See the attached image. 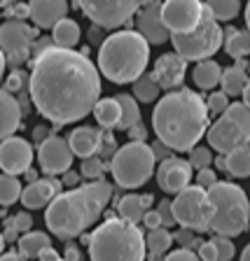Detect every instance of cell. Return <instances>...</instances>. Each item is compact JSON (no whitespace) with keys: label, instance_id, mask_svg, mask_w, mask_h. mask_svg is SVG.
Instances as JSON below:
<instances>
[{"label":"cell","instance_id":"cell-24","mask_svg":"<svg viewBox=\"0 0 250 261\" xmlns=\"http://www.w3.org/2000/svg\"><path fill=\"white\" fill-rule=\"evenodd\" d=\"M47 250H52V238L42 231H31L19 238V254L24 259H40Z\"/></svg>","mask_w":250,"mask_h":261},{"label":"cell","instance_id":"cell-3","mask_svg":"<svg viewBox=\"0 0 250 261\" xmlns=\"http://www.w3.org/2000/svg\"><path fill=\"white\" fill-rule=\"evenodd\" d=\"M110 196H112V185L105 179H96L77 189L63 191L44 210V224L61 240L82 236L103 215Z\"/></svg>","mask_w":250,"mask_h":261},{"label":"cell","instance_id":"cell-20","mask_svg":"<svg viewBox=\"0 0 250 261\" xmlns=\"http://www.w3.org/2000/svg\"><path fill=\"white\" fill-rule=\"evenodd\" d=\"M31 21L38 28H54L68 14V0H28Z\"/></svg>","mask_w":250,"mask_h":261},{"label":"cell","instance_id":"cell-35","mask_svg":"<svg viewBox=\"0 0 250 261\" xmlns=\"http://www.w3.org/2000/svg\"><path fill=\"white\" fill-rule=\"evenodd\" d=\"M206 5L218 21H232L241 12V0H206Z\"/></svg>","mask_w":250,"mask_h":261},{"label":"cell","instance_id":"cell-63","mask_svg":"<svg viewBox=\"0 0 250 261\" xmlns=\"http://www.w3.org/2000/svg\"><path fill=\"white\" fill-rule=\"evenodd\" d=\"M12 3H14V0H3V5H7V7H10Z\"/></svg>","mask_w":250,"mask_h":261},{"label":"cell","instance_id":"cell-30","mask_svg":"<svg viewBox=\"0 0 250 261\" xmlns=\"http://www.w3.org/2000/svg\"><path fill=\"white\" fill-rule=\"evenodd\" d=\"M120 100V108H122V119H120V130H131L133 126L141 124V108H138V100L131 93H120L115 96Z\"/></svg>","mask_w":250,"mask_h":261},{"label":"cell","instance_id":"cell-27","mask_svg":"<svg viewBox=\"0 0 250 261\" xmlns=\"http://www.w3.org/2000/svg\"><path fill=\"white\" fill-rule=\"evenodd\" d=\"M94 117H96L101 128H117L122 119L120 100L117 98H101L96 110H94Z\"/></svg>","mask_w":250,"mask_h":261},{"label":"cell","instance_id":"cell-37","mask_svg":"<svg viewBox=\"0 0 250 261\" xmlns=\"http://www.w3.org/2000/svg\"><path fill=\"white\" fill-rule=\"evenodd\" d=\"M103 170H105V163H103V159H101V156L84 159V161H82V166H80V173H82V177L92 179V182H96V179H101V175H103Z\"/></svg>","mask_w":250,"mask_h":261},{"label":"cell","instance_id":"cell-8","mask_svg":"<svg viewBox=\"0 0 250 261\" xmlns=\"http://www.w3.org/2000/svg\"><path fill=\"white\" fill-rule=\"evenodd\" d=\"M171 42H173L175 54H180L185 61H208L224 42V31L220 28L218 19L213 16L211 7L203 5V16L201 23L194 33H187V35H171Z\"/></svg>","mask_w":250,"mask_h":261},{"label":"cell","instance_id":"cell-46","mask_svg":"<svg viewBox=\"0 0 250 261\" xmlns=\"http://www.w3.org/2000/svg\"><path fill=\"white\" fill-rule=\"evenodd\" d=\"M7 21H26V19H31V7H28V3L26 5H14V7H7Z\"/></svg>","mask_w":250,"mask_h":261},{"label":"cell","instance_id":"cell-51","mask_svg":"<svg viewBox=\"0 0 250 261\" xmlns=\"http://www.w3.org/2000/svg\"><path fill=\"white\" fill-rule=\"evenodd\" d=\"M80 179H82V173H75V170H68L63 175V187H71V189H77L80 187Z\"/></svg>","mask_w":250,"mask_h":261},{"label":"cell","instance_id":"cell-16","mask_svg":"<svg viewBox=\"0 0 250 261\" xmlns=\"http://www.w3.org/2000/svg\"><path fill=\"white\" fill-rule=\"evenodd\" d=\"M192 163L185 161V159L171 156L166 161L159 163L157 168V185L162 191L166 194H175L185 191L187 187H192Z\"/></svg>","mask_w":250,"mask_h":261},{"label":"cell","instance_id":"cell-19","mask_svg":"<svg viewBox=\"0 0 250 261\" xmlns=\"http://www.w3.org/2000/svg\"><path fill=\"white\" fill-rule=\"evenodd\" d=\"M61 189H63V179H56V177L38 179V182H33V185L24 187L21 203L28 207V210H38V207H49L56 196L63 194Z\"/></svg>","mask_w":250,"mask_h":261},{"label":"cell","instance_id":"cell-1","mask_svg":"<svg viewBox=\"0 0 250 261\" xmlns=\"http://www.w3.org/2000/svg\"><path fill=\"white\" fill-rule=\"evenodd\" d=\"M31 103L59 128L94 112L101 100V72L87 54L52 47L31 61Z\"/></svg>","mask_w":250,"mask_h":261},{"label":"cell","instance_id":"cell-41","mask_svg":"<svg viewBox=\"0 0 250 261\" xmlns=\"http://www.w3.org/2000/svg\"><path fill=\"white\" fill-rule=\"evenodd\" d=\"M213 245H215V250H218L220 261H232V259H234L236 247H234V243H232V238L215 236V238H213Z\"/></svg>","mask_w":250,"mask_h":261},{"label":"cell","instance_id":"cell-32","mask_svg":"<svg viewBox=\"0 0 250 261\" xmlns=\"http://www.w3.org/2000/svg\"><path fill=\"white\" fill-rule=\"evenodd\" d=\"M159 93H162V87H159V82L154 80L152 72L133 82V98L141 100V103H152V100L159 98Z\"/></svg>","mask_w":250,"mask_h":261},{"label":"cell","instance_id":"cell-56","mask_svg":"<svg viewBox=\"0 0 250 261\" xmlns=\"http://www.w3.org/2000/svg\"><path fill=\"white\" fill-rule=\"evenodd\" d=\"M101 31H103L101 26H92V31H89V38H92V42H94V44L101 42ZM101 44H103V42H101Z\"/></svg>","mask_w":250,"mask_h":261},{"label":"cell","instance_id":"cell-5","mask_svg":"<svg viewBox=\"0 0 250 261\" xmlns=\"http://www.w3.org/2000/svg\"><path fill=\"white\" fill-rule=\"evenodd\" d=\"M89 240L92 261H145L147 238L136 224L110 215L101 226L94 228Z\"/></svg>","mask_w":250,"mask_h":261},{"label":"cell","instance_id":"cell-64","mask_svg":"<svg viewBox=\"0 0 250 261\" xmlns=\"http://www.w3.org/2000/svg\"><path fill=\"white\" fill-rule=\"evenodd\" d=\"M248 75H250V63H248Z\"/></svg>","mask_w":250,"mask_h":261},{"label":"cell","instance_id":"cell-23","mask_svg":"<svg viewBox=\"0 0 250 261\" xmlns=\"http://www.w3.org/2000/svg\"><path fill=\"white\" fill-rule=\"evenodd\" d=\"M152 194H129L124 196L117 205V212H120V217L126 219L131 224H138L145 219V215L150 212V205H152Z\"/></svg>","mask_w":250,"mask_h":261},{"label":"cell","instance_id":"cell-15","mask_svg":"<svg viewBox=\"0 0 250 261\" xmlns=\"http://www.w3.org/2000/svg\"><path fill=\"white\" fill-rule=\"evenodd\" d=\"M33 163V147L28 140L12 136L0 145V166L7 175H26Z\"/></svg>","mask_w":250,"mask_h":261},{"label":"cell","instance_id":"cell-17","mask_svg":"<svg viewBox=\"0 0 250 261\" xmlns=\"http://www.w3.org/2000/svg\"><path fill=\"white\" fill-rule=\"evenodd\" d=\"M136 23H138V33L150 44H164L166 40H171L169 28L164 26L162 3L159 0H145V7L138 12Z\"/></svg>","mask_w":250,"mask_h":261},{"label":"cell","instance_id":"cell-29","mask_svg":"<svg viewBox=\"0 0 250 261\" xmlns=\"http://www.w3.org/2000/svg\"><path fill=\"white\" fill-rule=\"evenodd\" d=\"M222 91L227 93V96H243L245 87L250 84V75L248 70H243V68H239V65H232V68H224L222 72Z\"/></svg>","mask_w":250,"mask_h":261},{"label":"cell","instance_id":"cell-55","mask_svg":"<svg viewBox=\"0 0 250 261\" xmlns=\"http://www.w3.org/2000/svg\"><path fill=\"white\" fill-rule=\"evenodd\" d=\"M38 261H65V259H63V256H59V254H56V250H54V247H52V250H47V252H44V254L40 256Z\"/></svg>","mask_w":250,"mask_h":261},{"label":"cell","instance_id":"cell-61","mask_svg":"<svg viewBox=\"0 0 250 261\" xmlns=\"http://www.w3.org/2000/svg\"><path fill=\"white\" fill-rule=\"evenodd\" d=\"M245 26H248V33H250V0H248V5H245Z\"/></svg>","mask_w":250,"mask_h":261},{"label":"cell","instance_id":"cell-59","mask_svg":"<svg viewBox=\"0 0 250 261\" xmlns=\"http://www.w3.org/2000/svg\"><path fill=\"white\" fill-rule=\"evenodd\" d=\"M26 177H28V182H31V185H33V182H38V179H40V177H38V173H35V170H33V168L26 173Z\"/></svg>","mask_w":250,"mask_h":261},{"label":"cell","instance_id":"cell-43","mask_svg":"<svg viewBox=\"0 0 250 261\" xmlns=\"http://www.w3.org/2000/svg\"><path fill=\"white\" fill-rule=\"evenodd\" d=\"M157 212L162 215V222H164V228L166 226H173V224H178L175 222V212H173V201H159V205H157Z\"/></svg>","mask_w":250,"mask_h":261},{"label":"cell","instance_id":"cell-11","mask_svg":"<svg viewBox=\"0 0 250 261\" xmlns=\"http://www.w3.org/2000/svg\"><path fill=\"white\" fill-rule=\"evenodd\" d=\"M77 5L92 19L94 26L112 31L131 21V16L145 7V0H77Z\"/></svg>","mask_w":250,"mask_h":261},{"label":"cell","instance_id":"cell-60","mask_svg":"<svg viewBox=\"0 0 250 261\" xmlns=\"http://www.w3.org/2000/svg\"><path fill=\"white\" fill-rule=\"evenodd\" d=\"M241 261H250V245L243 247V252H241Z\"/></svg>","mask_w":250,"mask_h":261},{"label":"cell","instance_id":"cell-9","mask_svg":"<svg viewBox=\"0 0 250 261\" xmlns=\"http://www.w3.org/2000/svg\"><path fill=\"white\" fill-rule=\"evenodd\" d=\"M206 138L208 147L220 154H229L250 142V108L245 103H232L227 112L211 124Z\"/></svg>","mask_w":250,"mask_h":261},{"label":"cell","instance_id":"cell-50","mask_svg":"<svg viewBox=\"0 0 250 261\" xmlns=\"http://www.w3.org/2000/svg\"><path fill=\"white\" fill-rule=\"evenodd\" d=\"M152 152H154V156H157V161L162 163V161H166V159H171V147H166L162 140H157V142H152Z\"/></svg>","mask_w":250,"mask_h":261},{"label":"cell","instance_id":"cell-40","mask_svg":"<svg viewBox=\"0 0 250 261\" xmlns=\"http://www.w3.org/2000/svg\"><path fill=\"white\" fill-rule=\"evenodd\" d=\"M229 105L232 103H229V96L224 91H215L208 96V112L211 114H220V117H222L229 110Z\"/></svg>","mask_w":250,"mask_h":261},{"label":"cell","instance_id":"cell-14","mask_svg":"<svg viewBox=\"0 0 250 261\" xmlns=\"http://www.w3.org/2000/svg\"><path fill=\"white\" fill-rule=\"evenodd\" d=\"M73 156H75V152H73L68 138L52 136L38 147L40 168H42L47 175H52V177L68 173L73 166Z\"/></svg>","mask_w":250,"mask_h":261},{"label":"cell","instance_id":"cell-31","mask_svg":"<svg viewBox=\"0 0 250 261\" xmlns=\"http://www.w3.org/2000/svg\"><path fill=\"white\" fill-rule=\"evenodd\" d=\"M227 173L234 177H250V142L227 154Z\"/></svg>","mask_w":250,"mask_h":261},{"label":"cell","instance_id":"cell-12","mask_svg":"<svg viewBox=\"0 0 250 261\" xmlns=\"http://www.w3.org/2000/svg\"><path fill=\"white\" fill-rule=\"evenodd\" d=\"M35 42H38V31L26 21H5L0 26V47L5 51V61L14 70L33 59Z\"/></svg>","mask_w":250,"mask_h":261},{"label":"cell","instance_id":"cell-10","mask_svg":"<svg viewBox=\"0 0 250 261\" xmlns=\"http://www.w3.org/2000/svg\"><path fill=\"white\" fill-rule=\"evenodd\" d=\"M173 212H175V222L180 224V228H190L194 233L211 231L213 207H211V201H208V191L201 189L199 185L187 187L185 191H180L175 196Z\"/></svg>","mask_w":250,"mask_h":261},{"label":"cell","instance_id":"cell-2","mask_svg":"<svg viewBox=\"0 0 250 261\" xmlns=\"http://www.w3.org/2000/svg\"><path fill=\"white\" fill-rule=\"evenodd\" d=\"M152 128L173 152H192L211 128L208 103L192 89L166 93L152 112Z\"/></svg>","mask_w":250,"mask_h":261},{"label":"cell","instance_id":"cell-42","mask_svg":"<svg viewBox=\"0 0 250 261\" xmlns=\"http://www.w3.org/2000/svg\"><path fill=\"white\" fill-rule=\"evenodd\" d=\"M120 152V147H117V140H115L112 133H103V145H101V152H98V156L103 159V161H112L115 154Z\"/></svg>","mask_w":250,"mask_h":261},{"label":"cell","instance_id":"cell-7","mask_svg":"<svg viewBox=\"0 0 250 261\" xmlns=\"http://www.w3.org/2000/svg\"><path fill=\"white\" fill-rule=\"evenodd\" d=\"M154 163L157 156L152 152V145L129 140L124 147H120V152L108 163V168L122 189H138L152 177Z\"/></svg>","mask_w":250,"mask_h":261},{"label":"cell","instance_id":"cell-53","mask_svg":"<svg viewBox=\"0 0 250 261\" xmlns=\"http://www.w3.org/2000/svg\"><path fill=\"white\" fill-rule=\"evenodd\" d=\"M47 138H52V136H49V130L44 128V126H35V128H33V140H35V142H40V145H42Z\"/></svg>","mask_w":250,"mask_h":261},{"label":"cell","instance_id":"cell-18","mask_svg":"<svg viewBox=\"0 0 250 261\" xmlns=\"http://www.w3.org/2000/svg\"><path fill=\"white\" fill-rule=\"evenodd\" d=\"M185 72H187V61L180 54L171 51V54H162L154 61L152 75L159 82V87L166 89V91H178L185 82Z\"/></svg>","mask_w":250,"mask_h":261},{"label":"cell","instance_id":"cell-54","mask_svg":"<svg viewBox=\"0 0 250 261\" xmlns=\"http://www.w3.org/2000/svg\"><path fill=\"white\" fill-rule=\"evenodd\" d=\"M65 261H82V254H80V250H77L75 245H68L65 247V256H63Z\"/></svg>","mask_w":250,"mask_h":261},{"label":"cell","instance_id":"cell-47","mask_svg":"<svg viewBox=\"0 0 250 261\" xmlns=\"http://www.w3.org/2000/svg\"><path fill=\"white\" fill-rule=\"evenodd\" d=\"M199 259H201V261H220L218 250H215L213 240H208V243H203L201 247H199Z\"/></svg>","mask_w":250,"mask_h":261},{"label":"cell","instance_id":"cell-4","mask_svg":"<svg viewBox=\"0 0 250 261\" xmlns=\"http://www.w3.org/2000/svg\"><path fill=\"white\" fill-rule=\"evenodd\" d=\"M150 42L138 31H117L98 49V70L115 84H133L145 75Z\"/></svg>","mask_w":250,"mask_h":261},{"label":"cell","instance_id":"cell-36","mask_svg":"<svg viewBox=\"0 0 250 261\" xmlns=\"http://www.w3.org/2000/svg\"><path fill=\"white\" fill-rule=\"evenodd\" d=\"M5 89L10 93H19V96H21V91H31V72H24L21 68L12 70L5 82Z\"/></svg>","mask_w":250,"mask_h":261},{"label":"cell","instance_id":"cell-49","mask_svg":"<svg viewBox=\"0 0 250 261\" xmlns=\"http://www.w3.org/2000/svg\"><path fill=\"white\" fill-rule=\"evenodd\" d=\"M143 224L147 226V231H154V228H162L164 222H162V215H159L157 210H150L145 215V219H143Z\"/></svg>","mask_w":250,"mask_h":261},{"label":"cell","instance_id":"cell-22","mask_svg":"<svg viewBox=\"0 0 250 261\" xmlns=\"http://www.w3.org/2000/svg\"><path fill=\"white\" fill-rule=\"evenodd\" d=\"M0 117H3L0 136H3V140H7V138H12V133L21 126V103H19V98H14V93H10L7 89H3V93H0Z\"/></svg>","mask_w":250,"mask_h":261},{"label":"cell","instance_id":"cell-44","mask_svg":"<svg viewBox=\"0 0 250 261\" xmlns=\"http://www.w3.org/2000/svg\"><path fill=\"white\" fill-rule=\"evenodd\" d=\"M220 179H218V175H215V170H211V168H203V170H199L196 173V185L201 187V189H213V187L218 185Z\"/></svg>","mask_w":250,"mask_h":261},{"label":"cell","instance_id":"cell-13","mask_svg":"<svg viewBox=\"0 0 250 261\" xmlns=\"http://www.w3.org/2000/svg\"><path fill=\"white\" fill-rule=\"evenodd\" d=\"M203 3L201 0H164L162 19L171 35H187L194 33L201 23Z\"/></svg>","mask_w":250,"mask_h":261},{"label":"cell","instance_id":"cell-38","mask_svg":"<svg viewBox=\"0 0 250 261\" xmlns=\"http://www.w3.org/2000/svg\"><path fill=\"white\" fill-rule=\"evenodd\" d=\"M187 161L192 163V168L203 170V168H211V163H215V159H213L211 147H194L190 152V159H187Z\"/></svg>","mask_w":250,"mask_h":261},{"label":"cell","instance_id":"cell-45","mask_svg":"<svg viewBox=\"0 0 250 261\" xmlns=\"http://www.w3.org/2000/svg\"><path fill=\"white\" fill-rule=\"evenodd\" d=\"M10 224L19 231V233H31V226H33V217L28 212H16L14 217L10 219Z\"/></svg>","mask_w":250,"mask_h":261},{"label":"cell","instance_id":"cell-52","mask_svg":"<svg viewBox=\"0 0 250 261\" xmlns=\"http://www.w3.org/2000/svg\"><path fill=\"white\" fill-rule=\"evenodd\" d=\"M145 136H147V130H145V126H143V124L133 126V128L129 130L131 142H145Z\"/></svg>","mask_w":250,"mask_h":261},{"label":"cell","instance_id":"cell-48","mask_svg":"<svg viewBox=\"0 0 250 261\" xmlns=\"http://www.w3.org/2000/svg\"><path fill=\"white\" fill-rule=\"evenodd\" d=\"M166 261H201L199 259V254H194L192 250H175V252H171L169 256H166Z\"/></svg>","mask_w":250,"mask_h":261},{"label":"cell","instance_id":"cell-39","mask_svg":"<svg viewBox=\"0 0 250 261\" xmlns=\"http://www.w3.org/2000/svg\"><path fill=\"white\" fill-rule=\"evenodd\" d=\"M173 238H175V243H178L183 250H194V247L199 250V247L203 245L201 240L194 236V231H190V228H178V231L173 233Z\"/></svg>","mask_w":250,"mask_h":261},{"label":"cell","instance_id":"cell-6","mask_svg":"<svg viewBox=\"0 0 250 261\" xmlns=\"http://www.w3.org/2000/svg\"><path fill=\"white\" fill-rule=\"evenodd\" d=\"M208 201L213 207L211 231L215 236L234 238L250 226V201L245 191L234 182H218L208 189Z\"/></svg>","mask_w":250,"mask_h":261},{"label":"cell","instance_id":"cell-26","mask_svg":"<svg viewBox=\"0 0 250 261\" xmlns=\"http://www.w3.org/2000/svg\"><path fill=\"white\" fill-rule=\"evenodd\" d=\"M224 51H227L232 59H243L250 54V33L245 31H236V28L227 26L224 28Z\"/></svg>","mask_w":250,"mask_h":261},{"label":"cell","instance_id":"cell-62","mask_svg":"<svg viewBox=\"0 0 250 261\" xmlns=\"http://www.w3.org/2000/svg\"><path fill=\"white\" fill-rule=\"evenodd\" d=\"M243 103L250 108V84H248V87H245V91H243Z\"/></svg>","mask_w":250,"mask_h":261},{"label":"cell","instance_id":"cell-33","mask_svg":"<svg viewBox=\"0 0 250 261\" xmlns=\"http://www.w3.org/2000/svg\"><path fill=\"white\" fill-rule=\"evenodd\" d=\"M21 194H24V187H21V182H19V177L3 173V177H0V203L7 207L14 201H19Z\"/></svg>","mask_w":250,"mask_h":261},{"label":"cell","instance_id":"cell-34","mask_svg":"<svg viewBox=\"0 0 250 261\" xmlns=\"http://www.w3.org/2000/svg\"><path fill=\"white\" fill-rule=\"evenodd\" d=\"M173 233H171L169 228H154V231H150L147 233V250H150V254H166L171 247V243H173Z\"/></svg>","mask_w":250,"mask_h":261},{"label":"cell","instance_id":"cell-21","mask_svg":"<svg viewBox=\"0 0 250 261\" xmlns=\"http://www.w3.org/2000/svg\"><path fill=\"white\" fill-rule=\"evenodd\" d=\"M68 142H71L75 156H80L84 161V159L98 156L101 145H103V130L94 128V126H77L68 136Z\"/></svg>","mask_w":250,"mask_h":261},{"label":"cell","instance_id":"cell-57","mask_svg":"<svg viewBox=\"0 0 250 261\" xmlns=\"http://www.w3.org/2000/svg\"><path fill=\"white\" fill-rule=\"evenodd\" d=\"M215 168H218V170H227V154L215 156Z\"/></svg>","mask_w":250,"mask_h":261},{"label":"cell","instance_id":"cell-28","mask_svg":"<svg viewBox=\"0 0 250 261\" xmlns=\"http://www.w3.org/2000/svg\"><path fill=\"white\" fill-rule=\"evenodd\" d=\"M80 26L73 19H63L52 28V40H54L56 47L61 49H75V44L80 42Z\"/></svg>","mask_w":250,"mask_h":261},{"label":"cell","instance_id":"cell-58","mask_svg":"<svg viewBox=\"0 0 250 261\" xmlns=\"http://www.w3.org/2000/svg\"><path fill=\"white\" fill-rule=\"evenodd\" d=\"M0 261H24V256L19 254V252H7V254H3Z\"/></svg>","mask_w":250,"mask_h":261},{"label":"cell","instance_id":"cell-25","mask_svg":"<svg viewBox=\"0 0 250 261\" xmlns=\"http://www.w3.org/2000/svg\"><path fill=\"white\" fill-rule=\"evenodd\" d=\"M222 68H220V63H215V61H201V63H196V68L192 70V80H194V84L199 89H213L218 87L220 82H222Z\"/></svg>","mask_w":250,"mask_h":261}]
</instances>
